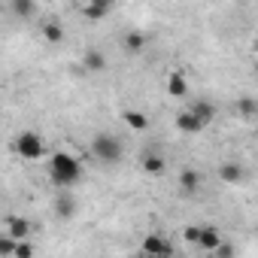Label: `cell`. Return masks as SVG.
Returning a JSON list of instances; mask_svg holds the SVG:
<instances>
[{"instance_id":"obj_20","label":"cell","mask_w":258,"mask_h":258,"mask_svg":"<svg viewBox=\"0 0 258 258\" xmlns=\"http://www.w3.org/2000/svg\"><path fill=\"white\" fill-rule=\"evenodd\" d=\"M237 112L243 118H258V100L255 97H240L237 100Z\"/></svg>"},{"instance_id":"obj_8","label":"cell","mask_w":258,"mask_h":258,"mask_svg":"<svg viewBox=\"0 0 258 258\" xmlns=\"http://www.w3.org/2000/svg\"><path fill=\"white\" fill-rule=\"evenodd\" d=\"M82 70L85 73H103L106 70V55L100 49H85L82 55Z\"/></svg>"},{"instance_id":"obj_15","label":"cell","mask_w":258,"mask_h":258,"mask_svg":"<svg viewBox=\"0 0 258 258\" xmlns=\"http://www.w3.org/2000/svg\"><path fill=\"white\" fill-rule=\"evenodd\" d=\"M121 121L131 127V131H146V127H149V115L140 112V109H124L121 112Z\"/></svg>"},{"instance_id":"obj_6","label":"cell","mask_w":258,"mask_h":258,"mask_svg":"<svg viewBox=\"0 0 258 258\" xmlns=\"http://www.w3.org/2000/svg\"><path fill=\"white\" fill-rule=\"evenodd\" d=\"M76 210H79V204H76V198H73L70 191H58V195H55V216H58L61 222L73 219Z\"/></svg>"},{"instance_id":"obj_17","label":"cell","mask_w":258,"mask_h":258,"mask_svg":"<svg viewBox=\"0 0 258 258\" xmlns=\"http://www.w3.org/2000/svg\"><path fill=\"white\" fill-rule=\"evenodd\" d=\"M167 94L170 97H188V82H185V76L179 70L167 76Z\"/></svg>"},{"instance_id":"obj_10","label":"cell","mask_w":258,"mask_h":258,"mask_svg":"<svg viewBox=\"0 0 258 258\" xmlns=\"http://www.w3.org/2000/svg\"><path fill=\"white\" fill-rule=\"evenodd\" d=\"M188 112H191V115H195L204 127L216 118V106H213L210 100H191V103H188Z\"/></svg>"},{"instance_id":"obj_19","label":"cell","mask_w":258,"mask_h":258,"mask_svg":"<svg viewBox=\"0 0 258 258\" xmlns=\"http://www.w3.org/2000/svg\"><path fill=\"white\" fill-rule=\"evenodd\" d=\"M10 10H13L19 19H31V16L37 13V4H34V0H13Z\"/></svg>"},{"instance_id":"obj_9","label":"cell","mask_w":258,"mask_h":258,"mask_svg":"<svg viewBox=\"0 0 258 258\" xmlns=\"http://www.w3.org/2000/svg\"><path fill=\"white\" fill-rule=\"evenodd\" d=\"M109 10H112V7L106 4V0H91V4H82V7H79L82 19H88V22H100V19H106Z\"/></svg>"},{"instance_id":"obj_7","label":"cell","mask_w":258,"mask_h":258,"mask_svg":"<svg viewBox=\"0 0 258 258\" xmlns=\"http://www.w3.org/2000/svg\"><path fill=\"white\" fill-rule=\"evenodd\" d=\"M179 191H182L185 198H195V195L201 191V173H198L195 167H182V170H179Z\"/></svg>"},{"instance_id":"obj_23","label":"cell","mask_w":258,"mask_h":258,"mask_svg":"<svg viewBox=\"0 0 258 258\" xmlns=\"http://www.w3.org/2000/svg\"><path fill=\"white\" fill-rule=\"evenodd\" d=\"M213 258H237V249H234V243H228V240H225V243H222V246L213 252Z\"/></svg>"},{"instance_id":"obj_14","label":"cell","mask_w":258,"mask_h":258,"mask_svg":"<svg viewBox=\"0 0 258 258\" xmlns=\"http://www.w3.org/2000/svg\"><path fill=\"white\" fill-rule=\"evenodd\" d=\"M222 243H225L222 231H219V228H213V225H207V228H204V234H201V243H198V246H201L204 252H216Z\"/></svg>"},{"instance_id":"obj_13","label":"cell","mask_w":258,"mask_h":258,"mask_svg":"<svg viewBox=\"0 0 258 258\" xmlns=\"http://www.w3.org/2000/svg\"><path fill=\"white\" fill-rule=\"evenodd\" d=\"M243 164H237V161H225L222 167H219V179L222 182H228V185H237V182H243Z\"/></svg>"},{"instance_id":"obj_21","label":"cell","mask_w":258,"mask_h":258,"mask_svg":"<svg viewBox=\"0 0 258 258\" xmlns=\"http://www.w3.org/2000/svg\"><path fill=\"white\" fill-rule=\"evenodd\" d=\"M16 249H19V240H13L10 234L0 237V258H16Z\"/></svg>"},{"instance_id":"obj_12","label":"cell","mask_w":258,"mask_h":258,"mask_svg":"<svg viewBox=\"0 0 258 258\" xmlns=\"http://www.w3.org/2000/svg\"><path fill=\"white\" fill-rule=\"evenodd\" d=\"M140 164H143V170H146L149 176H161V173L167 170V161H164V155H158V152H143Z\"/></svg>"},{"instance_id":"obj_18","label":"cell","mask_w":258,"mask_h":258,"mask_svg":"<svg viewBox=\"0 0 258 258\" xmlns=\"http://www.w3.org/2000/svg\"><path fill=\"white\" fill-rule=\"evenodd\" d=\"M40 34H43V40H46L49 46H58V43L64 40V28H61V22H46V25L40 28Z\"/></svg>"},{"instance_id":"obj_2","label":"cell","mask_w":258,"mask_h":258,"mask_svg":"<svg viewBox=\"0 0 258 258\" xmlns=\"http://www.w3.org/2000/svg\"><path fill=\"white\" fill-rule=\"evenodd\" d=\"M88 149H91V155H94L100 164H115V161H121V143H118V137H112V134H94Z\"/></svg>"},{"instance_id":"obj_25","label":"cell","mask_w":258,"mask_h":258,"mask_svg":"<svg viewBox=\"0 0 258 258\" xmlns=\"http://www.w3.org/2000/svg\"><path fill=\"white\" fill-rule=\"evenodd\" d=\"M255 234H258V228H255Z\"/></svg>"},{"instance_id":"obj_11","label":"cell","mask_w":258,"mask_h":258,"mask_svg":"<svg viewBox=\"0 0 258 258\" xmlns=\"http://www.w3.org/2000/svg\"><path fill=\"white\" fill-rule=\"evenodd\" d=\"M146 34H140V31H127L124 37H121V49L127 52V55H140L143 49H146Z\"/></svg>"},{"instance_id":"obj_22","label":"cell","mask_w":258,"mask_h":258,"mask_svg":"<svg viewBox=\"0 0 258 258\" xmlns=\"http://www.w3.org/2000/svg\"><path fill=\"white\" fill-rule=\"evenodd\" d=\"M201 234H204V228H201V225H188V228L182 231V237H185V243H195V246L201 243Z\"/></svg>"},{"instance_id":"obj_5","label":"cell","mask_w":258,"mask_h":258,"mask_svg":"<svg viewBox=\"0 0 258 258\" xmlns=\"http://www.w3.org/2000/svg\"><path fill=\"white\" fill-rule=\"evenodd\" d=\"M31 231H34V225H31L28 219H22V216H7V234H10L13 240L28 243V240H31Z\"/></svg>"},{"instance_id":"obj_3","label":"cell","mask_w":258,"mask_h":258,"mask_svg":"<svg viewBox=\"0 0 258 258\" xmlns=\"http://www.w3.org/2000/svg\"><path fill=\"white\" fill-rule=\"evenodd\" d=\"M16 152H19L25 161H40V158H46V143H43L40 134L22 131V134L16 137Z\"/></svg>"},{"instance_id":"obj_24","label":"cell","mask_w":258,"mask_h":258,"mask_svg":"<svg viewBox=\"0 0 258 258\" xmlns=\"http://www.w3.org/2000/svg\"><path fill=\"white\" fill-rule=\"evenodd\" d=\"M16 258H34V246H31V240H28V243H19Z\"/></svg>"},{"instance_id":"obj_4","label":"cell","mask_w":258,"mask_h":258,"mask_svg":"<svg viewBox=\"0 0 258 258\" xmlns=\"http://www.w3.org/2000/svg\"><path fill=\"white\" fill-rule=\"evenodd\" d=\"M140 249H143L146 258H173V243L164 234H146Z\"/></svg>"},{"instance_id":"obj_1","label":"cell","mask_w":258,"mask_h":258,"mask_svg":"<svg viewBox=\"0 0 258 258\" xmlns=\"http://www.w3.org/2000/svg\"><path fill=\"white\" fill-rule=\"evenodd\" d=\"M49 179H52L61 191H70V188L82 179V164H79V158H73L70 152H52V158H49Z\"/></svg>"},{"instance_id":"obj_16","label":"cell","mask_w":258,"mask_h":258,"mask_svg":"<svg viewBox=\"0 0 258 258\" xmlns=\"http://www.w3.org/2000/svg\"><path fill=\"white\" fill-rule=\"evenodd\" d=\"M176 127H179L182 134H201V131H204V124H201L188 109H182V112L176 115Z\"/></svg>"}]
</instances>
